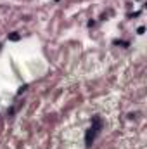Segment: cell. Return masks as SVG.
<instances>
[{"instance_id": "obj_2", "label": "cell", "mask_w": 147, "mask_h": 149, "mask_svg": "<svg viewBox=\"0 0 147 149\" xmlns=\"http://www.w3.org/2000/svg\"><path fill=\"white\" fill-rule=\"evenodd\" d=\"M10 40H14V42H16V40H19V35H16V33H12V35H10Z\"/></svg>"}, {"instance_id": "obj_3", "label": "cell", "mask_w": 147, "mask_h": 149, "mask_svg": "<svg viewBox=\"0 0 147 149\" xmlns=\"http://www.w3.org/2000/svg\"><path fill=\"white\" fill-rule=\"evenodd\" d=\"M144 31H146V28H144V26H140V28H139V30H137V33H139V35H142V33H144Z\"/></svg>"}, {"instance_id": "obj_1", "label": "cell", "mask_w": 147, "mask_h": 149, "mask_svg": "<svg viewBox=\"0 0 147 149\" xmlns=\"http://www.w3.org/2000/svg\"><path fill=\"white\" fill-rule=\"evenodd\" d=\"M99 128H101V118H99V116H95V118H94V125L88 128V132H87V135H85L87 148H90V146H92V142H94V139H95V135H97Z\"/></svg>"}]
</instances>
